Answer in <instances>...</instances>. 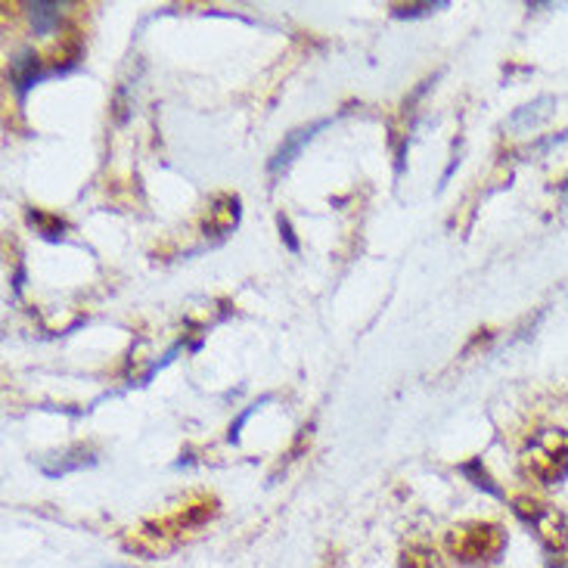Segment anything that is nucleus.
<instances>
[{"label":"nucleus","instance_id":"1","mask_svg":"<svg viewBox=\"0 0 568 568\" xmlns=\"http://www.w3.org/2000/svg\"><path fill=\"white\" fill-rule=\"evenodd\" d=\"M522 473L541 485H563L568 478V432L541 429L522 448Z\"/></svg>","mask_w":568,"mask_h":568},{"label":"nucleus","instance_id":"2","mask_svg":"<svg viewBox=\"0 0 568 568\" xmlns=\"http://www.w3.org/2000/svg\"><path fill=\"white\" fill-rule=\"evenodd\" d=\"M444 544L456 563L485 566V563L500 559V553L507 549V531L497 522H463L448 531Z\"/></svg>","mask_w":568,"mask_h":568},{"label":"nucleus","instance_id":"3","mask_svg":"<svg viewBox=\"0 0 568 568\" xmlns=\"http://www.w3.org/2000/svg\"><path fill=\"white\" fill-rule=\"evenodd\" d=\"M512 512L534 531V537L544 544L547 553H563L568 547V515L556 510L553 503L519 494V497H512Z\"/></svg>","mask_w":568,"mask_h":568},{"label":"nucleus","instance_id":"4","mask_svg":"<svg viewBox=\"0 0 568 568\" xmlns=\"http://www.w3.org/2000/svg\"><path fill=\"white\" fill-rule=\"evenodd\" d=\"M240 218H243L240 196L236 193H218V196H211L209 211L202 218V230H206V236L224 240L228 233L240 228Z\"/></svg>","mask_w":568,"mask_h":568},{"label":"nucleus","instance_id":"5","mask_svg":"<svg viewBox=\"0 0 568 568\" xmlns=\"http://www.w3.org/2000/svg\"><path fill=\"white\" fill-rule=\"evenodd\" d=\"M323 128H329V118H317V121H311V125H302V128H295V131H289L283 137V143L277 147V152L270 155V162H267V171L277 177V174H283L295 159H299V152L323 131Z\"/></svg>","mask_w":568,"mask_h":568},{"label":"nucleus","instance_id":"6","mask_svg":"<svg viewBox=\"0 0 568 568\" xmlns=\"http://www.w3.org/2000/svg\"><path fill=\"white\" fill-rule=\"evenodd\" d=\"M553 109H556V100H553V96H537L534 103L519 106V109L510 115L507 128H510V131H529V128H534V125L547 121L549 115H553Z\"/></svg>","mask_w":568,"mask_h":568},{"label":"nucleus","instance_id":"7","mask_svg":"<svg viewBox=\"0 0 568 568\" xmlns=\"http://www.w3.org/2000/svg\"><path fill=\"white\" fill-rule=\"evenodd\" d=\"M40 78H44V72H40L38 54L35 50H22L20 57L13 59V66H10V81H13L16 94H25Z\"/></svg>","mask_w":568,"mask_h":568},{"label":"nucleus","instance_id":"8","mask_svg":"<svg viewBox=\"0 0 568 568\" xmlns=\"http://www.w3.org/2000/svg\"><path fill=\"white\" fill-rule=\"evenodd\" d=\"M25 10H28V20H32L35 35H50L59 25V10H62V3L35 0V3H25Z\"/></svg>","mask_w":568,"mask_h":568},{"label":"nucleus","instance_id":"9","mask_svg":"<svg viewBox=\"0 0 568 568\" xmlns=\"http://www.w3.org/2000/svg\"><path fill=\"white\" fill-rule=\"evenodd\" d=\"M25 218H28V224L38 230L44 240H62V233L69 230V224H66L59 215H50V211L28 209L25 211Z\"/></svg>","mask_w":568,"mask_h":568},{"label":"nucleus","instance_id":"10","mask_svg":"<svg viewBox=\"0 0 568 568\" xmlns=\"http://www.w3.org/2000/svg\"><path fill=\"white\" fill-rule=\"evenodd\" d=\"M460 473L466 475V478L473 482L475 488H482L485 494H491V497H503L500 485H497V482L491 478V473L485 470L482 456H475V460H466V463H460Z\"/></svg>","mask_w":568,"mask_h":568},{"label":"nucleus","instance_id":"11","mask_svg":"<svg viewBox=\"0 0 568 568\" xmlns=\"http://www.w3.org/2000/svg\"><path fill=\"white\" fill-rule=\"evenodd\" d=\"M401 568H444L441 556L426 544H410L401 553Z\"/></svg>","mask_w":568,"mask_h":568},{"label":"nucleus","instance_id":"12","mask_svg":"<svg viewBox=\"0 0 568 568\" xmlns=\"http://www.w3.org/2000/svg\"><path fill=\"white\" fill-rule=\"evenodd\" d=\"M451 3L448 0H422V3H395L392 7V16L395 20H426L438 10H448Z\"/></svg>","mask_w":568,"mask_h":568},{"label":"nucleus","instance_id":"13","mask_svg":"<svg viewBox=\"0 0 568 568\" xmlns=\"http://www.w3.org/2000/svg\"><path fill=\"white\" fill-rule=\"evenodd\" d=\"M96 456L91 448H84V444H78L72 451H66V454L59 456L57 466H50V470H44L47 475H62V473H72V470H81V466H91Z\"/></svg>","mask_w":568,"mask_h":568},{"label":"nucleus","instance_id":"14","mask_svg":"<svg viewBox=\"0 0 568 568\" xmlns=\"http://www.w3.org/2000/svg\"><path fill=\"white\" fill-rule=\"evenodd\" d=\"M277 228H280V236H283V243L289 246V252H302V246H299V240H295L292 224H289V218H286V215H277Z\"/></svg>","mask_w":568,"mask_h":568},{"label":"nucleus","instance_id":"15","mask_svg":"<svg viewBox=\"0 0 568 568\" xmlns=\"http://www.w3.org/2000/svg\"><path fill=\"white\" fill-rule=\"evenodd\" d=\"M559 189H563V193H566V196H568V177H566V181H563V187H559Z\"/></svg>","mask_w":568,"mask_h":568}]
</instances>
